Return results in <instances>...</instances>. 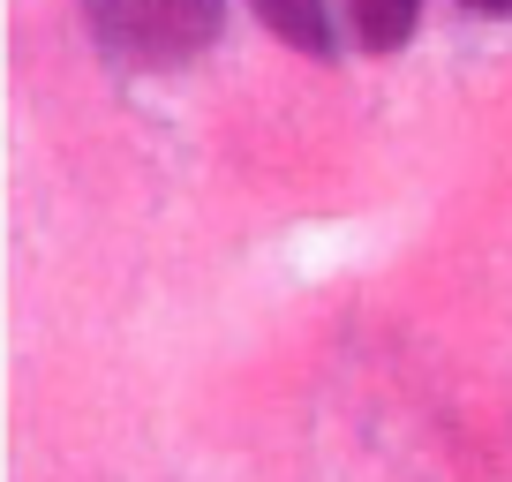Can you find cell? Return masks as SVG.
Segmentation results:
<instances>
[{
    "label": "cell",
    "mask_w": 512,
    "mask_h": 482,
    "mask_svg": "<svg viewBox=\"0 0 512 482\" xmlns=\"http://www.w3.org/2000/svg\"><path fill=\"white\" fill-rule=\"evenodd\" d=\"M83 23L113 68L166 76V68H189L219 38L226 0H83Z\"/></svg>",
    "instance_id": "6da1fadb"
},
{
    "label": "cell",
    "mask_w": 512,
    "mask_h": 482,
    "mask_svg": "<svg viewBox=\"0 0 512 482\" xmlns=\"http://www.w3.org/2000/svg\"><path fill=\"white\" fill-rule=\"evenodd\" d=\"M460 8H475V16H497V23H512V0H460Z\"/></svg>",
    "instance_id": "3957f363"
},
{
    "label": "cell",
    "mask_w": 512,
    "mask_h": 482,
    "mask_svg": "<svg viewBox=\"0 0 512 482\" xmlns=\"http://www.w3.org/2000/svg\"><path fill=\"white\" fill-rule=\"evenodd\" d=\"M264 31L287 38L309 61H354V53H400L415 38L422 0H249Z\"/></svg>",
    "instance_id": "7a4b0ae2"
}]
</instances>
